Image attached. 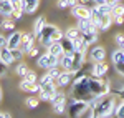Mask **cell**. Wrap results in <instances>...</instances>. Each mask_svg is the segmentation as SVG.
Here are the masks:
<instances>
[{
	"instance_id": "6da1fadb",
	"label": "cell",
	"mask_w": 124,
	"mask_h": 118,
	"mask_svg": "<svg viewBox=\"0 0 124 118\" xmlns=\"http://www.w3.org/2000/svg\"><path fill=\"white\" fill-rule=\"evenodd\" d=\"M71 95L75 100H83V101H88L91 103L93 100L96 98V95L91 91V87H89V77L86 75H78V78L73 80V87H71Z\"/></svg>"
},
{
	"instance_id": "7a4b0ae2",
	"label": "cell",
	"mask_w": 124,
	"mask_h": 118,
	"mask_svg": "<svg viewBox=\"0 0 124 118\" xmlns=\"http://www.w3.org/2000/svg\"><path fill=\"white\" fill-rule=\"evenodd\" d=\"M116 100L113 97H103L98 101V105L94 107V113L96 118H106L111 117L113 113H116Z\"/></svg>"
},
{
	"instance_id": "3957f363",
	"label": "cell",
	"mask_w": 124,
	"mask_h": 118,
	"mask_svg": "<svg viewBox=\"0 0 124 118\" xmlns=\"http://www.w3.org/2000/svg\"><path fill=\"white\" fill-rule=\"evenodd\" d=\"M89 87H91V91L96 97H106V95L111 93V85H109L108 80H103V77L89 78Z\"/></svg>"
},
{
	"instance_id": "277c9868",
	"label": "cell",
	"mask_w": 124,
	"mask_h": 118,
	"mask_svg": "<svg viewBox=\"0 0 124 118\" xmlns=\"http://www.w3.org/2000/svg\"><path fill=\"white\" fill-rule=\"evenodd\" d=\"M88 108H89V103H88V101L71 98V101H70V107H68L70 118H81V117L86 113V110H88Z\"/></svg>"
},
{
	"instance_id": "5b68a950",
	"label": "cell",
	"mask_w": 124,
	"mask_h": 118,
	"mask_svg": "<svg viewBox=\"0 0 124 118\" xmlns=\"http://www.w3.org/2000/svg\"><path fill=\"white\" fill-rule=\"evenodd\" d=\"M37 63H38L40 68L50 70V68H53V67H58V65H60V57L51 55V53L48 52V53H45V55H40L38 60H37Z\"/></svg>"
},
{
	"instance_id": "8992f818",
	"label": "cell",
	"mask_w": 124,
	"mask_h": 118,
	"mask_svg": "<svg viewBox=\"0 0 124 118\" xmlns=\"http://www.w3.org/2000/svg\"><path fill=\"white\" fill-rule=\"evenodd\" d=\"M55 30H56V27H55V25H50V23H46L45 28L41 30L38 40L41 42L43 47H46V48H48V47L53 43V33H55Z\"/></svg>"
},
{
	"instance_id": "52a82bcc",
	"label": "cell",
	"mask_w": 124,
	"mask_h": 118,
	"mask_svg": "<svg viewBox=\"0 0 124 118\" xmlns=\"http://www.w3.org/2000/svg\"><path fill=\"white\" fill-rule=\"evenodd\" d=\"M56 82L55 83H51V85H46V87H41V90H40V100H45V101H51V98H53V95L56 93Z\"/></svg>"
},
{
	"instance_id": "ba28073f",
	"label": "cell",
	"mask_w": 124,
	"mask_h": 118,
	"mask_svg": "<svg viewBox=\"0 0 124 118\" xmlns=\"http://www.w3.org/2000/svg\"><path fill=\"white\" fill-rule=\"evenodd\" d=\"M13 10H15V7L12 5L10 0H0V15H2L3 18L13 17Z\"/></svg>"
},
{
	"instance_id": "9c48e42d",
	"label": "cell",
	"mask_w": 124,
	"mask_h": 118,
	"mask_svg": "<svg viewBox=\"0 0 124 118\" xmlns=\"http://www.w3.org/2000/svg\"><path fill=\"white\" fill-rule=\"evenodd\" d=\"M73 15L79 18H91V9H88L83 3H78L76 7H73Z\"/></svg>"
},
{
	"instance_id": "30bf717a",
	"label": "cell",
	"mask_w": 124,
	"mask_h": 118,
	"mask_svg": "<svg viewBox=\"0 0 124 118\" xmlns=\"http://www.w3.org/2000/svg\"><path fill=\"white\" fill-rule=\"evenodd\" d=\"M22 38H23V33H22V32H12V35L8 37L7 47H8L10 50L20 48V47H22Z\"/></svg>"
},
{
	"instance_id": "8fae6325",
	"label": "cell",
	"mask_w": 124,
	"mask_h": 118,
	"mask_svg": "<svg viewBox=\"0 0 124 118\" xmlns=\"http://www.w3.org/2000/svg\"><path fill=\"white\" fill-rule=\"evenodd\" d=\"M20 90L23 91H28V93H37L41 90V85L40 83H33V82H28L27 78H23L20 82Z\"/></svg>"
},
{
	"instance_id": "7c38bea8",
	"label": "cell",
	"mask_w": 124,
	"mask_h": 118,
	"mask_svg": "<svg viewBox=\"0 0 124 118\" xmlns=\"http://www.w3.org/2000/svg\"><path fill=\"white\" fill-rule=\"evenodd\" d=\"M78 30L81 32V35H85V33H88V32H91V30H98L93 25V22H91V18H79L78 20Z\"/></svg>"
},
{
	"instance_id": "4fadbf2b",
	"label": "cell",
	"mask_w": 124,
	"mask_h": 118,
	"mask_svg": "<svg viewBox=\"0 0 124 118\" xmlns=\"http://www.w3.org/2000/svg\"><path fill=\"white\" fill-rule=\"evenodd\" d=\"M89 57H91V60H93L94 63H98V62H104L106 52H104V48H103V47L96 45V47H93V48H91V52H89Z\"/></svg>"
},
{
	"instance_id": "5bb4252c",
	"label": "cell",
	"mask_w": 124,
	"mask_h": 118,
	"mask_svg": "<svg viewBox=\"0 0 124 118\" xmlns=\"http://www.w3.org/2000/svg\"><path fill=\"white\" fill-rule=\"evenodd\" d=\"M60 67L65 68V72H71L73 73V68H75V63H73V53H65L61 60H60Z\"/></svg>"
},
{
	"instance_id": "9a60e30c",
	"label": "cell",
	"mask_w": 124,
	"mask_h": 118,
	"mask_svg": "<svg viewBox=\"0 0 124 118\" xmlns=\"http://www.w3.org/2000/svg\"><path fill=\"white\" fill-rule=\"evenodd\" d=\"M0 60H2V63L5 65V67H8L10 63L13 62V52L8 48V47H2V52H0Z\"/></svg>"
},
{
	"instance_id": "2e32d148",
	"label": "cell",
	"mask_w": 124,
	"mask_h": 118,
	"mask_svg": "<svg viewBox=\"0 0 124 118\" xmlns=\"http://www.w3.org/2000/svg\"><path fill=\"white\" fill-rule=\"evenodd\" d=\"M93 77H104L106 73H108V65H106L104 62H98L93 65Z\"/></svg>"
},
{
	"instance_id": "e0dca14e",
	"label": "cell",
	"mask_w": 124,
	"mask_h": 118,
	"mask_svg": "<svg viewBox=\"0 0 124 118\" xmlns=\"http://www.w3.org/2000/svg\"><path fill=\"white\" fill-rule=\"evenodd\" d=\"M48 52H50L51 55L60 57V60H61L63 55H65V50H63V47H61V42H53V43L48 47Z\"/></svg>"
},
{
	"instance_id": "ac0fdd59",
	"label": "cell",
	"mask_w": 124,
	"mask_h": 118,
	"mask_svg": "<svg viewBox=\"0 0 124 118\" xmlns=\"http://www.w3.org/2000/svg\"><path fill=\"white\" fill-rule=\"evenodd\" d=\"M71 78H73V73H71V72H63L55 82H56L58 87H66V85H70Z\"/></svg>"
},
{
	"instance_id": "d6986e66",
	"label": "cell",
	"mask_w": 124,
	"mask_h": 118,
	"mask_svg": "<svg viewBox=\"0 0 124 118\" xmlns=\"http://www.w3.org/2000/svg\"><path fill=\"white\" fill-rule=\"evenodd\" d=\"M60 42H61V47L65 50V53H75V52H76V47H75V42H73V40L63 37Z\"/></svg>"
},
{
	"instance_id": "ffe728a7",
	"label": "cell",
	"mask_w": 124,
	"mask_h": 118,
	"mask_svg": "<svg viewBox=\"0 0 124 118\" xmlns=\"http://www.w3.org/2000/svg\"><path fill=\"white\" fill-rule=\"evenodd\" d=\"M45 25H46V22H45L43 17H38V18L35 20V23H33V35L37 38L40 37V33H41V30L45 28Z\"/></svg>"
},
{
	"instance_id": "44dd1931",
	"label": "cell",
	"mask_w": 124,
	"mask_h": 118,
	"mask_svg": "<svg viewBox=\"0 0 124 118\" xmlns=\"http://www.w3.org/2000/svg\"><path fill=\"white\" fill-rule=\"evenodd\" d=\"M113 18H114V15L113 13H106L104 17H103V20H101V27H99V30H108L109 27H111V23H113Z\"/></svg>"
},
{
	"instance_id": "7402d4cb",
	"label": "cell",
	"mask_w": 124,
	"mask_h": 118,
	"mask_svg": "<svg viewBox=\"0 0 124 118\" xmlns=\"http://www.w3.org/2000/svg\"><path fill=\"white\" fill-rule=\"evenodd\" d=\"M111 60H113V63H121V62H124V50L117 47V50H114L111 53Z\"/></svg>"
},
{
	"instance_id": "603a6c76",
	"label": "cell",
	"mask_w": 124,
	"mask_h": 118,
	"mask_svg": "<svg viewBox=\"0 0 124 118\" xmlns=\"http://www.w3.org/2000/svg\"><path fill=\"white\" fill-rule=\"evenodd\" d=\"M65 37L75 42L76 38H79V37H81V32L78 30V27H75V28H68L66 32H65Z\"/></svg>"
},
{
	"instance_id": "cb8c5ba5",
	"label": "cell",
	"mask_w": 124,
	"mask_h": 118,
	"mask_svg": "<svg viewBox=\"0 0 124 118\" xmlns=\"http://www.w3.org/2000/svg\"><path fill=\"white\" fill-rule=\"evenodd\" d=\"M23 9H25L27 13H33L38 9V0H25V7Z\"/></svg>"
},
{
	"instance_id": "d4e9b609",
	"label": "cell",
	"mask_w": 124,
	"mask_h": 118,
	"mask_svg": "<svg viewBox=\"0 0 124 118\" xmlns=\"http://www.w3.org/2000/svg\"><path fill=\"white\" fill-rule=\"evenodd\" d=\"M83 38H85V42L88 43V45L94 43L96 40H98V30H91V32L85 33V35H83Z\"/></svg>"
},
{
	"instance_id": "484cf974",
	"label": "cell",
	"mask_w": 124,
	"mask_h": 118,
	"mask_svg": "<svg viewBox=\"0 0 124 118\" xmlns=\"http://www.w3.org/2000/svg\"><path fill=\"white\" fill-rule=\"evenodd\" d=\"M38 83L41 85V87H46V85H51V83H55V78H53V77H51V75H50V73L46 72V75H43V77L40 78Z\"/></svg>"
},
{
	"instance_id": "4316f807",
	"label": "cell",
	"mask_w": 124,
	"mask_h": 118,
	"mask_svg": "<svg viewBox=\"0 0 124 118\" xmlns=\"http://www.w3.org/2000/svg\"><path fill=\"white\" fill-rule=\"evenodd\" d=\"M15 72H17V75H20V77H25V75L28 73V67L20 62L18 65H17V68H15Z\"/></svg>"
},
{
	"instance_id": "83f0119b",
	"label": "cell",
	"mask_w": 124,
	"mask_h": 118,
	"mask_svg": "<svg viewBox=\"0 0 124 118\" xmlns=\"http://www.w3.org/2000/svg\"><path fill=\"white\" fill-rule=\"evenodd\" d=\"M58 101H66V95L63 91H56L51 98V103H58Z\"/></svg>"
},
{
	"instance_id": "f1b7e54d",
	"label": "cell",
	"mask_w": 124,
	"mask_h": 118,
	"mask_svg": "<svg viewBox=\"0 0 124 118\" xmlns=\"http://www.w3.org/2000/svg\"><path fill=\"white\" fill-rule=\"evenodd\" d=\"M2 28L7 30V32H13V28H15V23H13V22H10L8 18H5L3 22H2Z\"/></svg>"
},
{
	"instance_id": "f546056e",
	"label": "cell",
	"mask_w": 124,
	"mask_h": 118,
	"mask_svg": "<svg viewBox=\"0 0 124 118\" xmlns=\"http://www.w3.org/2000/svg\"><path fill=\"white\" fill-rule=\"evenodd\" d=\"M25 103H27L28 108H37V107H38V98H35V97H28V98L25 100Z\"/></svg>"
},
{
	"instance_id": "4dcf8cb0",
	"label": "cell",
	"mask_w": 124,
	"mask_h": 118,
	"mask_svg": "<svg viewBox=\"0 0 124 118\" xmlns=\"http://www.w3.org/2000/svg\"><path fill=\"white\" fill-rule=\"evenodd\" d=\"M113 15H114V17H124V5L117 3L114 7V10H113Z\"/></svg>"
},
{
	"instance_id": "1f68e13d",
	"label": "cell",
	"mask_w": 124,
	"mask_h": 118,
	"mask_svg": "<svg viewBox=\"0 0 124 118\" xmlns=\"http://www.w3.org/2000/svg\"><path fill=\"white\" fill-rule=\"evenodd\" d=\"M65 101H58V103H53V111L55 113H63L65 111Z\"/></svg>"
},
{
	"instance_id": "d6a6232c",
	"label": "cell",
	"mask_w": 124,
	"mask_h": 118,
	"mask_svg": "<svg viewBox=\"0 0 124 118\" xmlns=\"http://www.w3.org/2000/svg\"><path fill=\"white\" fill-rule=\"evenodd\" d=\"M60 68H61V67H60ZM60 68H58V67H53V68H50V70H48V73H50V75H51L53 78L56 80L58 77H60V75L63 73V72H61V70H60Z\"/></svg>"
},
{
	"instance_id": "836d02e7",
	"label": "cell",
	"mask_w": 124,
	"mask_h": 118,
	"mask_svg": "<svg viewBox=\"0 0 124 118\" xmlns=\"http://www.w3.org/2000/svg\"><path fill=\"white\" fill-rule=\"evenodd\" d=\"M114 40H116V43H117V47L124 50V35L123 33H117V35L114 37Z\"/></svg>"
},
{
	"instance_id": "e575fe53",
	"label": "cell",
	"mask_w": 124,
	"mask_h": 118,
	"mask_svg": "<svg viewBox=\"0 0 124 118\" xmlns=\"http://www.w3.org/2000/svg\"><path fill=\"white\" fill-rule=\"evenodd\" d=\"M23 78H27L28 82H33V83H37V73H35V72H31V70H28V73H27Z\"/></svg>"
},
{
	"instance_id": "d590c367",
	"label": "cell",
	"mask_w": 124,
	"mask_h": 118,
	"mask_svg": "<svg viewBox=\"0 0 124 118\" xmlns=\"http://www.w3.org/2000/svg\"><path fill=\"white\" fill-rule=\"evenodd\" d=\"M116 118H124V100H123V103L116 108Z\"/></svg>"
},
{
	"instance_id": "8d00e7d4",
	"label": "cell",
	"mask_w": 124,
	"mask_h": 118,
	"mask_svg": "<svg viewBox=\"0 0 124 118\" xmlns=\"http://www.w3.org/2000/svg\"><path fill=\"white\" fill-rule=\"evenodd\" d=\"M12 52H13V58L15 60H22V57H23V53H25V52H23V50L22 48H15V50H12Z\"/></svg>"
},
{
	"instance_id": "74e56055",
	"label": "cell",
	"mask_w": 124,
	"mask_h": 118,
	"mask_svg": "<svg viewBox=\"0 0 124 118\" xmlns=\"http://www.w3.org/2000/svg\"><path fill=\"white\" fill-rule=\"evenodd\" d=\"M10 2H12V5H13L15 9H23V7H25V0H10Z\"/></svg>"
},
{
	"instance_id": "f35d334b",
	"label": "cell",
	"mask_w": 124,
	"mask_h": 118,
	"mask_svg": "<svg viewBox=\"0 0 124 118\" xmlns=\"http://www.w3.org/2000/svg\"><path fill=\"white\" fill-rule=\"evenodd\" d=\"M63 37H65V33H63V32H61V30H55V33H53V42H60V40L63 38Z\"/></svg>"
},
{
	"instance_id": "ab89813d",
	"label": "cell",
	"mask_w": 124,
	"mask_h": 118,
	"mask_svg": "<svg viewBox=\"0 0 124 118\" xmlns=\"http://www.w3.org/2000/svg\"><path fill=\"white\" fill-rule=\"evenodd\" d=\"M23 12H25L23 9H15V10H13V18L20 20V18H22V15H23Z\"/></svg>"
},
{
	"instance_id": "60d3db41",
	"label": "cell",
	"mask_w": 124,
	"mask_h": 118,
	"mask_svg": "<svg viewBox=\"0 0 124 118\" xmlns=\"http://www.w3.org/2000/svg\"><path fill=\"white\" fill-rule=\"evenodd\" d=\"M114 67H116V72L124 77V62H121V63H114Z\"/></svg>"
},
{
	"instance_id": "b9f144b4",
	"label": "cell",
	"mask_w": 124,
	"mask_h": 118,
	"mask_svg": "<svg viewBox=\"0 0 124 118\" xmlns=\"http://www.w3.org/2000/svg\"><path fill=\"white\" fill-rule=\"evenodd\" d=\"M58 7H60V9H66V7H70V5H68V0H58Z\"/></svg>"
},
{
	"instance_id": "7bdbcfd3",
	"label": "cell",
	"mask_w": 124,
	"mask_h": 118,
	"mask_svg": "<svg viewBox=\"0 0 124 118\" xmlns=\"http://www.w3.org/2000/svg\"><path fill=\"white\" fill-rule=\"evenodd\" d=\"M7 43H8V38H5L3 35L0 37V47H7Z\"/></svg>"
},
{
	"instance_id": "ee69618b",
	"label": "cell",
	"mask_w": 124,
	"mask_h": 118,
	"mask_svg": "<svg viewBox=\"0 0 124 118\" xmlns=\"http://www.w3.org/2000/svg\"><path fill=\"white\" fill-rule=\"evenodd\" d=\"M28 55L31 57V58H33V57H37V55H38V48H37V47H35V48H31L28 52Z\"/></svg>"
},
{
	"instance_id": "f6af8a7d",
	"label": "cell",
	"mask_w": 124,
	"mask_h": 118,
	"mask_svg": "<svg viewBox=\"0 0 124 118\" xmlns=\"http://www.w3.org/2000/svg\"><path fill=\"white\" fill-rule=\"evenodd\" d=\"M78 3H79V0H68V5L73 9V7H76Z\"/></svg>"
},
{
	"instance_id": "bcb514c9",
	"label": "cell",
	"mask_w": 124,
	"mask_h": 118,
	"mask_svg": "<svg viewBox=\"0 0 124 118\" xmlns=\"http://www.w3.org/2000/svg\"><path fill=\"white\" fill-rule=\"evenodd\" d=\"M114 22L117 23V25H123V22H124V17H114Z\"/></svg>"
},
{
	"instance_id": "7dc6e473",
	"label": "cell",
	"mask_w": 124,
	"mask_h": 118,
	"mask_svg": "<svg viewBox=\"0 0 124 118\" xmlns=\"http://www.w3.org/2000/svg\"><path fill=\"white\" fill-rule=\"evenodd\" d=\"M0 118H12V117H10V113H7V111H2Z\"/></svg>"
},
{
	"instance_id": "c3c4849f",
	"label": "cell",
	"mask_w": 124,
	"mask_h": 118,
	"mask_svg": "<svg viewBox=\"0 0 124 118\" xmlns=\"http://www.w3.org/2000/svg\"><path fill=\"white\" fill-rule=\"evenodd\" d=\"M119 95H121V98L124 100V87H123V88H121V91H119Z\"/></svg>"
},
{
	"instance_id": "681fc988",
	"label": "cell",
	"mask_w": 124,
	"mask_h": 118,
	"mask_svg": "<svg viewBox=\"0 0 124 118\" xmlns=\"http://www.w3.org/2000/svg\"><path fill=\"white\" fill-rule=\"evenodd\" d=\"M86 2H88V0H79V3H83V5H86Z\"/></svg>"
}]
</instances>
